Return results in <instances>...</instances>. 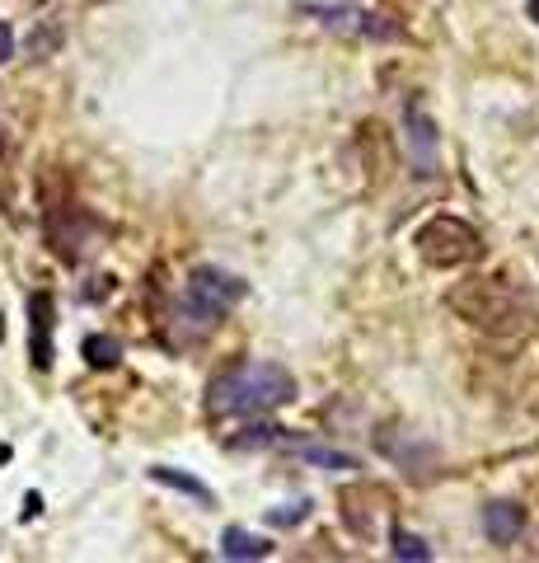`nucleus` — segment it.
I'll use <instances>...</instances> for the list:
<instances>
[{"label":"nucleus","instance_id":"nucleus-1","mask_svg":"<svg viewBox=\"0 0 539 563\" xmlns=\"http://www.w3.org/2000/svg\"><path fill=\"white\" fill-rule=\"evenodd\" d=\"M446 306L455 310V320H465L469 328H479L488 338H526L535 328V301L526 287H516L506 273H474L465 282H455L446 291Z\"/></svg>","mask_w":539,"mask_h":563},{"label":"nucleus","instance_id":"nucleus-5","mask_svg":"<svg viewBox=\"0 0 539 563\" xmlns=\"http://www.w3.org/2000/svg\"><path fill=\"white\" fill-rule=\"evenodd\" d=\"M306 20H314L328 34H343V38H361V43H394L404 38L399 20H390V14L380 10H361V5H300Z\"/></svg>","mask_w":539,"mask_h":563},{"label":"nucleus","instance_id":"nucleus-13","mask_svg":"<svg viewBox=\"0 0 539 563\" xmlns=\"http://www.w3.org/2000/svg\"><path fill=\"white\" fill-rule=\"evenodd\" d=\"M151 479H155V483H165V489H179V493H188V498H197V503H216L207 483H202V479H193V475H183V469L155 465V469H151Z\"/></svg>","mask_w":539,"mask_h":563},{"label":"nucleus","instance_id":"nucleus-3","mask_svg":"<svg viewBox=\"0 0 539 563\" xmlns=\"http://www.w3.org/2000/svg\"><path fill=\"white\" fill-rule=\"evenodd\" d=\"M244 296H249L244 277H235L226 268H193L183 296H179V310H173V324H179L188 338H202V334H212Z\"/></svg>","mask_w":539,"mask_h":563},{"label":"nucleus","instance_id":"nucleus-8","mask_svg":"<svg viewBox=\"0 0 539 563\" xmlns=\"http://www.w3.org/2000/svg\"><path fill=\"white\" fill-rule=\"evenodd\" d=\"M52 315H57L52 296L47 291L28 296V357H34L38 371L52 367Z\"/></svg>","mask_w":539,"mask_h":563},{"label":"nucleus","instance_id":"nucleus-2","mask_svg":"<svg viewBox=\"0 0 539 563\" xmlns=\"http://www.w3.org/2000/svg\"><path fill=\"white\" fill-rule=\"evenodd\" d=\"M296 399V375L277 362H230L207 385L212 418H263Z\"/></svg>","mask_w":539,"mask_h":563},{"label":"nucleus","instance_id":"nucleus-18","mask_svg":"<svg viewBox=\"0 0 539 563\" xmlns=\"http://www.w3.org/2000/svg\"><path fill=\"white\" fill-rule=\"evenodd\" d=\"M14 57V34H10V24H0V67Z\"/></svg>","mask_w":539,"mask_h":563},{"label":"nucleus","instance_id":"nucleus-4","mask_svg":"<svg viewBox=\"0 0 539 563\" xmlns=\"http://www.w3.org/2000/svg\"><path fill=\"white\" fill-rule=\"evenodd\" d=\"M414 244H418L422 263H432V268H465V263H474L483 254V235L451 212L427 216L414 230Z\"/></svg>","mask_w":539,"mask_h":563},{"label":"nucleus","instance_id":"nucleus-6","mask_svg":"<svg viewBox=\"0 0 539 563\" xmlns=\"http://www.w3.org/2000/svg\"><path fill=\"white\" fill-rule=\"evenodd\" d=\"M99 221L85 212V207H75V202H61V207L47 212V244H52V254L57 259H67V263H81L94 244H99Z\"/></svg>","mask_w":539,"mask_h":563},{"label":"nucleus","instance_id":"nucleus-12","mask_svg":"<svg viewBox=\"0 0 539 563\" xmlns=\"http://www.w3.org/2000/svg\"><path fill=\"white\" fill-rule=\"evenodd\" d=\"M81 352H85V362L94 371H113L122 362V338H113V334H89L81 343Z\"/></svg>","mask_w":539,"mask_h":563},{"label":"nucleus","instance_id":"nucleus-15","mask_svg":"<svg viewBox=\"0 0 539 563\" xmlns=\"http://www.w3.org/2000/svg\"><path fill=\"white\" fill-rule=\"evenodd\" d=\"M390 554L408 559V563H427V559H432V544H427L422 536H414V530H394V536H390Z\"/></svg>","mask_w":539,"mask_h":563},{"label":"nucleus","instance_id":"nucleus-16","mask_svg":"<svg viewBox=\"0 0 539 563\" xmlns=\"http://www.w3.org/2000/svg\"><path fill=\"white\" fill-rule=\"evenodd\" d=\"M57 47H61V28H38V34L34 38H28V57H34V61H43L47 52H57Z\"/></svg>","mask_w":539,"mask_h":563},{"label":"nucleus","instance_id":"nucleus-17","mask_svg":"<svg viewBox=\"0 0 539 563\" xmlns=\"http://www.w3.org/2000/svg\"><path fill=\"white\" fill-rule=\"evenodd\" d=\"M310 516V503H291V507H273L267 512V522L273 526H300Z\"/></svg>","mask_w":539,"mask_h":563},{"label":"nucleus","instance_id":"nucleus-9","mask_svg":"<svg viewBox=\"0 0 539 563\" xmlns=\"http://www.w3.org/2000/svg\"><path fill=\"white\" fill-rule=\"evenodd\" d=\"M277 451H287V456H296V460H310V465H320V469H357V460L347 456V451L320 442V436H287V432H282Z\"/></svg>","mask_w":539,"mask_h":563},{"label":"nucleus","instance_id":"nucleus-11","mask_svg":"<svg viewBox=\"0 0 539 563\" xmlns=\"http://www.w3.org/2000/svg\"><path fill=\"white\" fill-rule=\"evenodd\" d=\"M220 554L244 563V559H267L273 554V544H267L263 536H253V530H244V526H226V536H220Z\"/></svg>","mask_w":539,"mask_h":563},{"label":"nucleus","instance_id":"nucleus-14","mask_svg":"<svg viewBox=\"0 0 539 563\" xmlns=\"http://www.w3.org/2000/svg\"><path fill=\"white\" fill-rule=\"evenodd\" d=\"M282 428L277 422H249L240 436H230V451H277Z\"/></svg>","mask_w":539,"mask_h":563},{"label":"nucleus","instance_id":"nucleus-7","mask_svg":"<svg viewBox=\"0 0 539 563\" xmlns=\"http://www.w3.org/2000/svg\"><path fill=\"white\" fill-rule=\"evenodd\" d=\"M404 151H408V165H414L418 179H436V169H441V128H436V118L427 113V104L418 99V94L404 104Z\"/></svg>","mask_w":539,"mask_h":563},{"label":"nucleus","instance_id":"nucleus-10","mask_svg":"<svg viewBox=\"0 0 539 563\" xmlns=\"http://www.w3.org/2000/svg\"><path fill=\"white\" fill-rule=\"evenodd\" d=\"M520 530H526V507L512 503V498H498V503L483 507V536L502 544V550L520 540Z\"/></svg>","mask_w":539,"mask_h":563},{"label":"nucleus","instance_id":"nucleus-19","mask_svg":"<svg viewBox=\"0 0 539 563\" xmlns=\"http://www.w3.org/2000/svg\"><path fill=\"white\" fill-rule=\"evenodd\" d=\"M0 460H10V446H0Z\"/></svg>","mask_w":539,"mask_h":563}]
</instances>
